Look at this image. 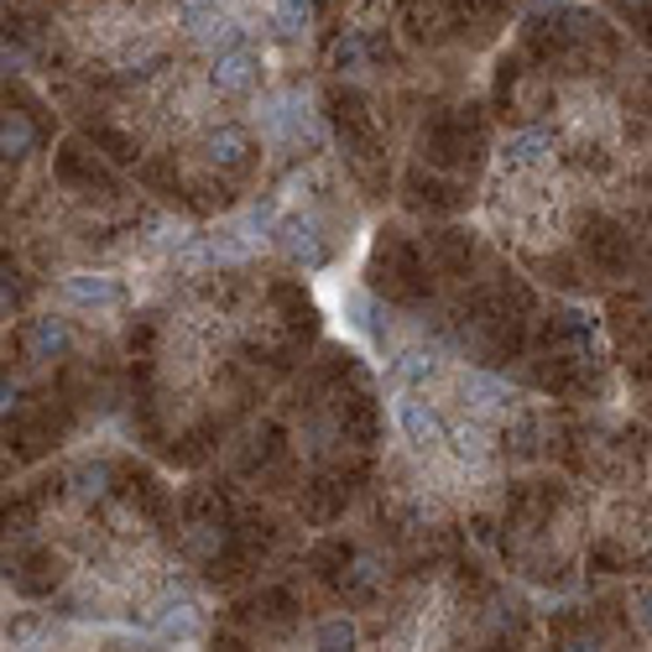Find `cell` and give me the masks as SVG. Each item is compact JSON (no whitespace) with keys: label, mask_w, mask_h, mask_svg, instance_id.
<instances>
[{"label":"cell","mask_w":652,"mask_h":652,"mask_svg":"<svg viewBox=\"0 0 652 652\" xmlns=\"http://www.w3.org/2000/svg\"><path fill=\"white\" fill-rule=\"evenodd\" d=\"M272 22H277L282 37H304L308 22H313V5L308 0H272Z\"/></svg>","instance_id":"4"},{"label":"cell","mask_w":652,"mask_h":652,"mask_svg":"<svg viewBox=\"0 0 652 652\" xmlns=\"http://www.w3.org/2000/svg\"><path fill=\"white\" fill-rule=\"evenodd\" d=\"M32 152V120L22 110H11L5 116V157H26Z\"/></svg>","instance_id":"5"},{"label":"cell","mask_w":652,"mask_h":652,"mask_svg":"<svg viewBox=\"0 0 652 652\" xmlns=\"http://www.w3.org/2000/svg\"><path fill=\"white\" fill-rule=\"evenodd\" d=\"M26 349H32L37 360H52V355H63V349H69V319H58V313H43V319H32V324H26Z\"/></svg>","instance_id":"3"},{"label":"cell","mask_w":652,"mask_h":652,"mask_svg":"<svg viewBox=\"0 0 652 652\" xmlns=\"http://www.w3.org/2000/svg\"><path fill=\"white\" fill-rule=\"evenodd\" d=\"M257 84H261V58L246 43L214 52V90L220 94H251Z\"/></svg>","instance_id":"2"},{"label":"cell","mask_w":652,"mask_h":652,"mask_svg":"<svg viewBox=\"0 0 652 652\" xmlns=\"http://www.w3.org/2000/svg\"><path fill=\"white\" fill-rule=\"evenodd\" d=\"M63 298H69L73 308L116 313V308H126V287H120V277H110V272H69V277H63Z\"/></svg>","instance_id":"1"}]
</instances>
